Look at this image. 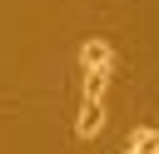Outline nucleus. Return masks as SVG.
Returning a JSON list of instances; mask_svg holds the SVG:
<instances>
[{
	"mask_svg": "<svg viewBox=\"0 0 159 154\" xmlns=\"http://www.w3.org/2000/svg\"><path fill=\"white\" fill-rule=\"evenodd\" d=\"M124 144H129L134 154H159V124H139Z\"/></svg>",
	"mask_w": 159,
	"mask_h": 154,
	"instance_id": "nucleus-3",
	"label": "nucleus"
},
{
	"mask_svg": "<svg viewBox=\"0 0 159 154\" xmlns=\"http://www.w3.org/2000/svg\"><path fill=\"white\" fill-rule=\"evenodd\" d=\"M104 129V99H84V109H80V119H75V134L80 139H94Z\"/></svg>",
	"mask_w": 159,
	"mask_h": 154,
	"instance_id": "nucleus-2",
	"label": "nucleus"
},
{
	"mask_svg": "<svg viewBox=\"0 0 159 154\" xmlns=\"http://www.w3.org/2000/svg\"><path fill=\"white\" fill-rule=\"evenodd\" d=\"M80 70H84V75H109V70H114V45H109L104 35H89V40L80 45Z\"/></svg>",
	"mask_w": 159,
	"mask_h": 154,
	"instance_id": "nucleus-1",
	"label": "nucleus"
},
{
	"mask_svg": "<svg viewBox=\"0 0 159 154\" xmlns=\"http://www.w3.org/2000/svg\"><path fill=\"white\" fill-rule=\"evenodd\" d=\"M109 89V75H84V99H104Z\"/></svg>",
	"mask_w": 159,
	"mask_h": 154,
	"instance_id": "nucleus-4",
	"label": "nucleus"
},
{
	"mask_svg": "<svg viewBox=\"0 0 159 154\" xmlns=\"http://www.w3.org/2000/svg\"><path fill=\"white\" fill-rule=\"evenodd\" d=\"M119 154H134V149H129V144H124V149H119Z\"/></svg>",
	"mask_w": 159,
	"mask_h": 154,
	"instance_id": "nucleus-5",
	"label": "nucleus"
}]
</instances>
